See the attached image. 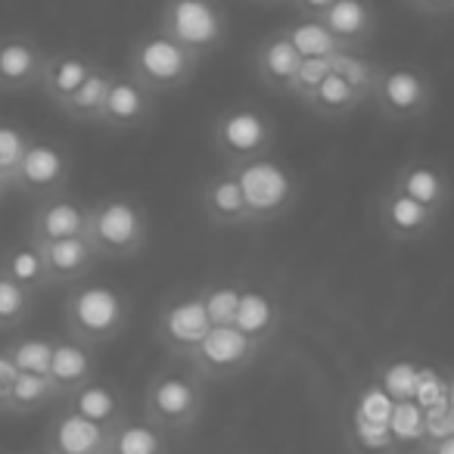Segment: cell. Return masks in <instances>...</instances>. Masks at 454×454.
Instances as JSON below:
<instances>
[{
	"instance_id": "ba28073f",
	"label": "cell",
	"mask_w": 454,
	"mask_h": 454,
	"mask_svg": "<svg viewBox=\"0 0 454 454\" xmlns=\"http://www.w3.org/2000/svg\"><path fill=\"white\" fill-rule=\"evenodd\" d=\"M262 348H265L262 342L249 340L234 324H218V327H208L202 342L181 364H187L206 383H218V380L240 377L243 371H249L259 361Z\"/></svg>"
},
{
	"instance_id": "f1b7e54d",
	"label": "cell",
	"mask_w": 454,
	"mask_h": 454,
	"mask_svg": "<svg viewBox=\"0 0 454 454\" xmlns=\"http://www.w3.org/2000/svg\"><path fill=\"white\" fill-rule=\"evenodd\" d=\"M57 402H63V398H59L57 383H53L47 373L16 371V380H13V386H10L4 411H10V414H32V411H41Z\"/></svg>"
},
{
	"instance_id": "d4e9b609",
	"label": "cell",
	"mask_w": 454,
	"mask_h": 454,
	"mask_svg": "<svg viewBox=\"0 0 454 454\" xmlns=\"http://www.w3.org/2000/svg\"><path fill=\"white\" fill-rule=\"evenodd\" d=\"M94 66H97V59H90L88 53H78V51L47 53L38 88L44 90V97L53 103V106H59V103H63L66 97L90 75Z\"/></svg>"
},
{
	"instance_id": "7bdbcfd3",
	"label": "cell",
	"mask_w": 454,
	"mask_h": 454,
	"mask_svg": "<svg viewBox=\"0 0 454 454\" xmlns=\"http://www.w3.org/2000/svg\"><path fill=\"white\" fill-rule=\"evenodd\" d=\"M13 190H16V184H13V175H10V171H4V168H0V196L13 193Z\"/></svg>"
},
{
	"instance_id": "52a82bcc",
	"label": "cell",
	"mask_w": 454,
	"mask_h": 454,
	"mask_svg": "<svg viewBox=\"0 0 454 454\" xmlns=\"http://www.w3.org/2000/svg\"><path fill=\"white\" fill-rule=\"evenodd\" d=\"M274 121L268 113L249 103H237V106L218 113L212 121V146L224 165H240L249 159L268 156L274 146Z\"/></svg>"
},
{
	"instance_id": "7402d4cb",
	"label": "cell",
	"mask_w": 454,
	"mask_h": 454,
	"mask_svg": "<svg viewBox=\"0 0 454 454\" xmlns=\"http://www.w3.org/2000/svg\"><path fill=\"white\" fill-rule=\"evenodd\" d=\"M200 208L215 227H249L240 184L227 165L212 177H206V184L200 187Z\"/></svg>"
},
{
	"instance_id": "3957f363",
	"label": "cell",
	"mask_w": 454,
	"mask_h": 454,
	"mask_svg": "<svg viewBox=\"0 0 454 454\" xmlns=\"http://www.w3.org/2000/svg\"><path fill=\"white\" fill-rule=\"evenodd\" d=\"M206 411V380L187 364L159 371L144 389V420L159 433H187Z\"/></svg>"
},
{
	"instance_id": "2e32d148",
	"label": "cell",
	"mask_w": 454,
	"mask_h": 454,
	"mask_svg": "<svg viewBox=\"0 0 454 454\" xmlns=\"http://www.w3.org/2000/svg\"><path fill=\"white\" fill-rule=\"evenodd\" d=\"M47 51L28 35H0V94L38 88Z\"/></svg>"
},
{
	"instance_id": "f6af8a7d",
	"label": "cell",
	"mask_w": 454,
	"mask_h": 454,
	"mask_svg": "<svg viewBox=\"0 0 454 454\" xmlns=\"http://www.w3.org/2000/svg\"><path fill=\"white\" fill-rule=\"evenodd\" d=\"M97 454H115L113 448H103V451H97Z\"/></svg>"
},
{
	"instance_id": "5b68a950",
	"label": "cell",
	"mask_w": 454,
	"mask_h": 454,
	"mask_svg": "<svg viewBox=\"0 0 454 454\" xmlns=\"http://www.w3.org/2000/svg\"><path fill=\"white\" fill-rule=\"evenodd\" d=\"M234 171L237 184H240L243 202H247V218L249 227L278 221L296 206L299 200V181L280 159L259 156L240 165H227Z\"/></svg>"
},
{
	"instance_id": "30bf717a",
	"label": "cell",
	"mask_w": 454,
	"mask_h": 454,
	"mask_svg": "<svg viewBox=\"0 0 454 454\" xmlns=\"http://www.w3.org/2000/svg\"><path fill=\"white\" fill-rule=\"evenodd\" d=\"M72 177V156L57 140L28 134L22 159L13 171V184L20 193L44 200V196L63 193Z\"/></svg>"
},
{
	"instance_id": "d6a6232c",
	"label": "cell",
	"mask_w": 454,
	"mask_h": 454,
	"mask_svg": "<svg viewBox=\"0 0 454 454\" xmlns=\"http://www.w3.org/2000/svg\"><path fill=\"white\" fill-rule=\"evenodd\" d=\"M240 290H243V280L240 278L212 280V284L200 286L202 309H206V317H208V324H212V327L234 321L237 302H240Z\"/></svg>"
},
{
	"instance_id": "8fae6325",
	"label": "cell",
	"mask_w": 454,
	"mask_h": 454,
	"mask_svg": "<svg viewBox=\"0 0 454 454\" xmlns=\"http://www.w3.org/2000/svg\"><path fill=\"white\" fill-rule=\"evenodd\" d=\"M208 317L202 309L200 290H184L171 293L156 311V342L171 355V358L184 361L196 346L202 342V336L208 333Z\"/></svg>"
},
{
	"instance_id": "f35d334b",
	"label": "cell",
	"mask_w": 454,
	"mask_h": 454,
	"mask_svg": "<svg viewBox=\"0 0 454 454\" xmlns=\"http://www.w3.org/2000/svg\"><path fill=\"white\" fill-rule=\"evenodd\" d=\"M26 137L28 134H22L20 128L0 121V168L10 171V175H13L16 165H20L22 150H26Z\"/></svg>"
},
{
	"instance_id": "9a60e30c",
	"label": "cell",
	"mask_w": 454,
	"mask_h": 454,
	"mask_svg": "<svg viewBox=\"0 0 454 454\" xmlns=\"http://www.w3.org/2000/svg\"><path fill=\"white\" fill-rule=\"evenodd\" d=\"M284 321H286V309L278 293L265 284H247V280H243L240 302H237L234 321L231 324H234L237 330H243L249 340L268 346V342L280 333Z\"/></svg>"
},
{
	"instance_id": "1f68e13d",
	"label": "cell",
	"mask_w": 454,
	"mask_h": 454,
	"mask_svg": "<svg viewBox=\"0 0 454 454\" xmlns=\"http://www.w3.org/2000/svg\"><path fill=\"white\" fill-rule=\"evenodd\" d=\"M330 72H336V75L352 84L364 100H371V90L380 75V63L367 59L361 51H336V53H330Z\"/></svg>"
},
{
	"instance_id": "44dd1931",
	"label": "cell",
	"mask_w": 454,
	"mask_h": 454,
	"mask_svg": "<svg viewBox=\"0 0 454 454\" xmlns=\"http://www.w3.org/2000/svg\"><path fill=\"white\" fill-rule=\"evenodd\" d=\"M317 20L340 41L342 51H364L377 35V13L367 0H333Z\"/></svg>"
},
{
	"instance_id": "e0dca14e",
	"label": "cell",
	"mask_w": 454,
	"mask_h": 454,
	"mask_svg": "<svg viewBox=\"0 0 454 454\" xmlns=\"http://www.w3.org/2000/svg\"><path fill=\"white\" fill-rule=\"evenodd\" d=\"M47 377L57 383L59 398H69L72 392L82 389L88 380L97 377V348L75 340L72 333H57L53 336Z\"/></svg>"
},
{
	"instance_id": "484cf974",
	"label": "cell",
	"mask_w": 454,
	"mask_h": 454,
	"mask_svg": "<svg viewBox=\"0 0 454 454\" xmlns=\"http://www.w3.org/2000/svg\"><path fill=\"white\" fill-rule=\"evenodd\" d=\"M302 103L309 113L317 115V119L340 121V119H346V115H352L358 106H364L367 100L352 88V84L342 82L336 72H327V75L321 78V84H317Z\"/></svg>"
},
{
	"instance_id": "5bb4252c",
	"label": "cell",
	"mask_w": 454,
	"mask_h": 454,
	"mask_svg": "<svg viewBox=\"0 0 454 454\" xmlns=\"http://www.w3.org/2000/svg\"><path fill=\"white\" fill-rule=\"evenodd\" d=\"M442 215L429 212L427 206L408 200V196L386 190L377 202V224L380 234L392 243H420L435 231Z\"/></svg>"
},
{
	"instance_id": "74e56055",
	"label": "cell",
	"mask_w": 454,
	"mask_h": 454,
	"mask_svg": "<svg viewBox=\"0 0 454 454\" xmlns=\"http://www.w3.org/2000/svg\"><path fill=\"white\" fill-rule=\"evenodd\" d=\"M330 72V57H309L299 63L296 75L290 78V88H286V97H296L299 103L311 94V90L321 84V78Z\"/></svg>"
},
{
	"instance_id": "7a4b0ae2",
	"label": "cell",
	"mask_w": 454,
	"mask_h": 454,
	"mask_svg": "<svg viewBox=\"0 0 454 454\" xmlns=\"http://www.w3.org/2000/svg\"><path fill=\"white\" fill-rule=\"evenodd\" d=\"M84 240L97 249L100 259H137L146 249V240H150L146 208L131 196H103V200L90 202Z\"/></svg>"
},
{
	"instance_id": "7c38bea8",
	"label": "cell",
	"mask_w": 454,
	"mask_h": 454,
	"mask_svg": "<svg viewBox=\"0 0 454 454\" xmlns=\"http://www.w3.org/2000/svg\"><path fill=\"white\" fill-rule=\"evenodd\" d=\"M153 109H156V97L150 90L140 88L128 72H113L97 125L109 128V131H134L153 119Z\"/></svg>"
},
{
	"instance_id": "6da1fadb",
	"label": "cell",
	"mask_w": 454,
	"mask_h": 454,
	"mask_svg": "<svg viewBox=\"0 0 454 454\" xmlns=\"http://www.w3.org/2000/svg\"><path fill=\"white\" fill-rule=\"evenodd\" d=\"M128 317H131L128 299L115 286L94 284L88 278L72 284L69 296L63 302L66 333H72L75 340L88 342L94 348L119 340L128 327Z\"/></svg>"
},
{
	"instance_id": "603a6c76",
	"label": "cell",
	"mask_w": 454,
	"mask_h": 454,
	"mask_svg": "<svg viewBox=\"0 0 454 454\" xmlns=\"http://www.w3.org/2000/svg\"><path fill=\"white\" fill-rule=\"evenodd\" d=\"M302 57L296 53V47L290 44V38L284 35V28H274L265 38L255 44L253 53V69L259 84H265L274 94H286L290 88V78L296 75Z\"/></svg>"
},
{
	"instance_id": "ffe728a7",
	"label": "cell",
	"mask_w": 454,
	"mask_h": 454,
	"mask_svg": "<svg viewBox=\"0 0 454 454\" xmlns=\"http://www.w3.org/2000/svg\"><path fill=\"white\" fill-rule=\"evenodd\" d=\"M389 190L420 202V206H427L429 212H435V215L445 212L448 200H451V184H448L445 171L435 168L433 162H423V159L404 162L402 168L392 175Z\"/></svg>"
},
{
	"instance_id": "b9f144b4",
	"label": "cell",
	"mask_w": 454,
	"mask_h": 454,
	"mask_svg": "<svg viewBox=\"0 0 454 454\" xmlns=\"http://www.w3.org/2000/svg\"><path fill=\"white\" fill-rule=\"evenodd\" d=\"M290 4L299 10V16H315L317 20V16H321L333 0H290Z\"/></svg>"
},
{
	"instance_id": "e575fe53",
	"label": "cell",
	"mask_w": 454,
	"mask_h": 454,
	"mask_svg": "<svg viewBox=\"0 0 454 454\" xmlns=\"http://www.w3.org/2000/svg\"><path fill=\"white\" fill-rule=\"evenodd\" d=\"M51 348H53V336H20L7 346V358L16 371H28V373H47L51 367Z\"/></svg>"
},
{
	"instance_id": "ac0fdd59",
	"label": "cell",
	"mask_w": 454,
	"mask_h": 454,
	"mask_svg": "<svg viewBox=\"0 0 454 454\" xmlns=\"http://www.w3.org/2000/svg\"><path fill=\"white\" fill-rule=\"evenodd\" d=\"M41 262H44V274L51 280V286H72L78 280L90 278L97 265H100V255L90 247L84 237H69V240H51L38 243Z\"/></svg>"
},
{
	"instance_id": "ab89813d",
	"label": "cell",
	"mask_w": 454,
	"mask_h": 454,
	"mask_svg": "<svg viewBox=\"0 0 454 454\" xmlns=\"http://www.w3.org/2000/svg\"><path fill=\"white\" fill-rule=\"evenodd\" d=\"M404 4L420 16H429V20H442L454 10V0H404Z\"/></svg>"
},
{
	"instance_id": "f546056e",
	"label": "cell",
	"mask_w": 454,
	"mask_h": 454,
	"mask_svg": "<svg viewBox=\"0 0 454 454\" xmlns=\"http://www.w3.org/2000/svg\"><path fill=\"white\" fill-rule=\"evenodd\" d=\"M0 268H4L16 284H22L28 293H35V296L51 286V280H47V274H44V262H41V253H38V243L35 240L13 243L7 253L0 255Z\"/></svg>"
},
{
	"instance_id": "8d00e7d4",
	"label": "cell",
	"mask_w": 454,
	"mask_h": 454,
	"mask_svg": "<svg viewBox=\"0 0 454 454\" xmlns=\"http://www.w3.org/2000/svg\"><path fill=\"white\" fill-rule=\"evenodd\" d=\"M386 427H389L392 439H395V448H417L423 439V408L417 402H411V398H404V402L392 404Z\"/></svg>"
},
{
	"instance_id": "4fadbf2b",
	"label": "cell",
	"mask_w": 454,
	"mask_h": 454,
	"mask_svg": "<svg viewBox=\"0 0 454 454\" xmlns=\"http://www.w3.org/2000/svg\"><path fill=\"white\" fill-rule=\"evenodd\" d=\"M88 208L90 202L72 200V196L53 193L38 200L28 218V240L51 243V240H69V237H84L88 231Z\"/></svg>"
},
{
	"instance_id": "cb8c5ba5",
	"label": "cell",
	"mask_w": 454,
	"mask_h": 454,
	"mask_svg": "<svg viewBox=\"0 0 454 454\" xmlns=\"http://www.w3.org/2000/svg\"><path fill=\"white\" fill-rule=\"evenodd\" d=\"M63 402L103 429L115 427V423L128 417V404H125V398H121V392L115 389L109 380H100V377L88 380L82 389H75L69 398H63Z\"/></svg>"
},
{
	"instance_id": "ee69618b",
	"label": "cell",
	"mask_w": 454,
	"mask_h": 454,
	"mask_svg": "<svg viewBox=\"0 0 454 454\" xmlns=\"http://www.w3.org/2000/svg\"><path fill=\"white\" fill-rule=\"evenodd\" d=\"M262 4H290V0H262Z\"/></svg>"
},
{
	"instance_id": "277c9868",
	"label": "cell",
	"mask_w": 454,
	"mask_h": 454,
	"mask_svg": "<svg viewBox=\"0 0 454 454\" xmlns=\"http://www.w3.org/2000/svg\"><path fill=\"white\" fill-rule=\"evenodd\" d=\"M200 63H202L200 57H193L187 47L171 41L159 28L134 38L131 51H128V75L140 88L150 90L153 97L175 94V90L187 88L193 82Z\"/></svg>"
},
{
	"instance_id": "9c48e42d",
	"label": "cell",
	"mask_w": 454,
	"mask_h": 454,
	"mask_svg": "<svg viewBox=\"0 0 454 454\" xmlns=\"http://www.w3.org/2000/svg\"><path fill=\"white\" fill-rule=\"evenodd\" d=\"M371 100L386 121H414L433 106V82L414 66H380Z\"/></svg>"
},
{
	"instance_id": "836d02e7",
	"label": "cell",
	"mask_w": 454,
	"mask_h": 454,
	"mask_svg": "<svg viewBox=\"0 0 454 454\" xmlns=\"http://www.w3.org/2000/svg\"><path fill=\"white\" fill-rule=\"evenodd\" d=\"M35 309V293L16 284L4 268H0V330H16Z\"/></svg>"
},
{
	"instance_id": "4316f807",
	"label": "cell",
	"mask_w": 454,
	"mask_h": 454,
	"mask_svg": "<svg viewBox=\"0 0 454 454\" xmlns=\"http://www.w3.org/2000/svg\"><path fill=\"white\" fill-rule=\"evenodd\" d=\"M109 82H113V69H106V66L97 63L94 69H90V75L84 78V82L78 84V88L72 90V94L66 97L57 109L66 115V119L78 121V125H97V115H100V106H103V97H106Z\"/></svg>"
},
{
	"instance_id": "83f0119b",
	"label": "cell",
	"mask_w": 454,
	"mask_h": 454,
	"mask_svg": "<svg viewBox=\"0 0 454 454\" xmlns=\"http://www.w3.org/2000/svg\"><path fill=\"white\" fill-rule=\"evenodd\" d=\"M106 448L115 454H168L165 433L146 420H131V414L106 429Z\"/></svg>"
},
{
	"instance_id": "60d3db41",
	"label": "cell",
	"mask_w": 454,
	"mask_h": 454,
	"mask_svg": "<svg viewBox=\"0 0 454 454\" xmlns=\"http://www.w3.org/2000/svg\"><path fill=\"white\" fill-rule=\"evenodd\" d=\"M16 380V367L10 364V358L4 352H0V411H4V404H7V395H10V386H13Z\"/></svg>"
},
{
	"instance_id": "8992f818",
	"label": "cell",
	"mask_w": 454,
	"mask_h": 454,
	"mask_svg": "<svg viewBox=\"0 0 454 454\" xmlns=\"http://www.w3.org/2000/svg\"><path fill=\"white\" fill-rule=\"evenodd\" d=\"M156 28L200 59L227 41V20L218 0H165Z\"/></svg>"
},
{
	"instance_id": "bcb514c9",
	"label": "cell",
	"mask_w": 454,
	"mask_h": 454,
	"mask_svg": "<svg viewBox=\"0 0 454 454\" xmlns=\"http://www.w3.org/2000/svg\"><path fill=\"white\" fill-rule=\"evenodd\" d=\"M41 454H47V451H41Z\"/></svg>"
},
{
	"instance_id": "d6986e66",
	"label": "cell",
	"mask_w": 454,
	"mask_h": 454,
	"mask_svg": "<svg viewBox=\"0 0 454 454\" xmlns=\"http://www.w3.org/2000/svg\"><path fill=\"white\" fill-rule=\"evenodd\" d=\"M106 448V429L90 423L88 417H82L78 411H72L63 402V408L57 411V417L47 427V454H97Z\"/></svg>"
},
{
	"instance_id": "4dcf8cb0",
	"label": "cell",
	"mask_w": 454,
	"mask_h": 454,
	"mask_svg": "<svg viewBox=\"0 0 454 454\" xmlns=\"http://www.w3.org/2000/svg\"><path fill=\"white\" fill-rule=\"evenodd\" d=\"M284 35L290 38V44L296 47V53L302 59L330 57V53L342 51L340 41H336L333 35L327 32V26H324L321 20H315V16H299L296 22L284 26Z\"/></svg>"
},
{
	"instance_id": "d590c367",
	"label": "cell",
	"mask_w": 454,
	"mask_h": 454,
	"mask_svg": "<svg viewBox=\"0 0 454 454\" xmlns=\"http://www.w3.org/2000/svg\"><path fill=\"white\" fill-rule=\"evenodd\" d=\"M348 439H352L355 454H395V439H392L389 427L386 423H373L364 417L352 414L348 423Z\"/></svg>"
}]
</instances>
